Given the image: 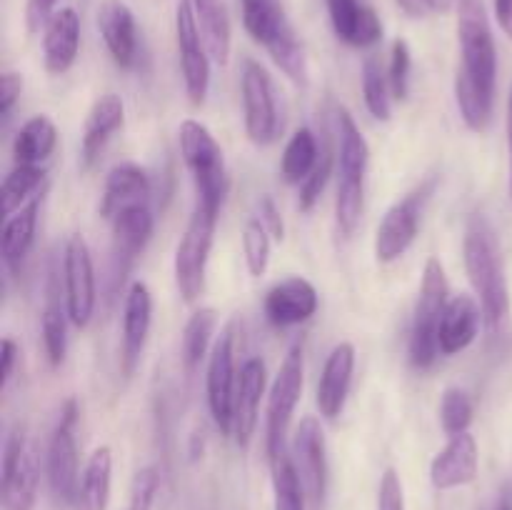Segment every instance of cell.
Wrapping results in <instances>:
<instances>
[{
    "mask_svg": "<svg viewBox=\"0 0 512 510\" xmlns=\"http://www.w3.org/2000/svg\"><path fill=\"white\" fill-rule=\"evenodd\" d=\"M460 63L455 100L463 123L475 133L488 130L498 90V48L485 0H458Z\"/></svg>",
    "mask_w": 512,
    "mask_h": 510,
    "instance_id": "cell-1",
    "label": "cell"
},
{
    "mask_svg": "<svg viewBox=\"0 0 512 510\" xmlns=\"http://www.w3.org/2000/svg\"><path fill=\"white\" fill-rule=\"evenodd\" d=\"M463 263L483 308L485 325L490 333H498L510 318V288L498 233L483 213H473L465 223Z\"/></svg>",
    "mask_w": 512,
    "mask_h": 510,
    "instance_id": "cell-2",
    "label": "cell"
},
{
    "mask_svg": "<svg viewBox=\"0 0 512 510\" xmlns=\"http://www.w3.org/2000/svg\"><path fill=\"white\" fill-rule=\"evenodd\" d=\"M243 25L293 83H308V58L285 13L283 0H240Z\"/></svg>",
    "mask_w": 512,
    "mask_h": 510,
    "instance_id": "cell-3",
    "label": "cell"
},
{
    "mask_svg": "<svg viewBox=\"0 0 512 510\" xmlns=\"http://www.w3.org/2000/svg\"><path fill=\"white\" fill-rule=\"evenodd\" d=\"M370 163V145L358 123L345 108H338V195L335 223L340 233L353 235L360 225L365 205V173Z\"/></svg>",
    "mask_w": 512,
    "mask_h": 510,
    "instance_id": "cell-4",
    "label": "cell"
},
{
    "mask_svg": "<svg viewBox=\"0 0 512 510\" xmlns=\"http://www.w3.org/2000/svg\"><path fill=\"white\" fill-rule=\"evenodd\" d=\"M180 155L188 165L195 183V195L203 208L220 213L225 193H228V170H225V155L215 135L210 133L208 125L200 120H183L178 130Z\"/></svg>",
    "mask_w": 512,
    "mask_h": 510,
    "instance_id": "cell-5",
    "label": "cell"
},
{
    "mask_svg": "<svg viewBox=\"0 0 512 510\" xmlns=\"http://www.w3.org/2000/svg\"><path fill=\"white\" fill-rule=\"evenodd\" d=\"M448 275H445L440 258H428L420 280L418 305H415L413 330H410V363L425 370L438 360V333L443 323V313L448 308Z\"/></svg>",
    "mask_w": 512,
    "mask_h": 510,
    "instance_id": "cell-6",
    "label": "cell"
},
{
    "mask_svg": "<svg viewBox=\"0 0 512 510\" xmlns=\"http://www.w3.org/2000/svg\"><path fill=\"white\" fill-rule=\"evenodd\" d=\"M218 213L203 205H195L190 223L175 250V285L185 303H195L205 290V270H208L210 248H213Z\"/></svg>",
    "mask_w": 512,
    "mask_h": 510,
    "instance_id": "cell-7",
    "label": "cell"
},
{
    "mask_svg": "<svg viewBox=\"0 0 512 510\" xmlns=\"http://www.w3.org/2000/svg\"><path fill=\"white\" fill-rule=\"evenodd\" d=\"M303 345L295 343L285 355L268 395V425H265V445H268V460L288 450V428L293 420L298 400L303 395Z\"/></svg>",
    "mask_w": 512,
    "mask_h": 510,
    "instance_id": "cell-8",
    "label": "cell"
},
{
    "mask_svg": "<svg viewBox=\"0 0 512 510\" xmlns=\"http://www.w3.org/2000/svg\"><path fill=\"white\" fill-rule=\"evenodd\" d=\"M240 93H243V118L248 138L255 145L275 143L283 130V120L275 103L273 78L258 60L245 58L243 73H240Z\"/></svg>",
    "mask_w": 512,
    "mask_h": 510,
    "instance_id": "cell-9",
    "label": "cell"
},
{
    "mask_svg": "<svg viewBox=\"0 0 512 510\" xmlns=\"http://www.w3.org/2000/svg\"><path fill=\"white\" fill-rule=\"evenodd\" d=\"M175 40H178L180 70L188 100L193 105H203L210 90V53L200 33L198 18H195L193 0H178L175 8Z\"/></svg>",
    "mask_w": 512,
    "mask_h": 510,
    "instance_id": "cell-10",
    "label": "cell"
},
{
    "mask_svg": "<svg viewBox=\"0 0 512 510\" xmlns=\"http://www.w3.org/2000/svg\"><path fill=\"white\" fill-rule=\"evenodd\" d=\"M75 423H78V403L68 400L60 410L58 425H55L48 445V483L55 500L63 505L78 503L80 490Z\"/></svg>",
    "mask_w": 512,
    "mask_h": 510,
    "instance_id": "cell-11",
    "label": "cell"
},
{
    "mask_svg": "<svg viewBox=\"0 0 512 510\" xmlns=\"http://www.w3.org/2000/svg\"><path fill=\"white\" fill-rule=\"evenodd\" d=\"M38 453L23 428L13 430L3 453V505L5 510H33L38 498Z\"/></svg>",
    "mask_w": 512,
    "mask_h": 510,
    "instance_id": "cell-12",
    "label": "cell"
},
{
    "mask_svg": "<svg viewBox=\"0 0 512 510\" xmlns=\"http://www.w3.org/2000/svg\"><path fill=\"white\" fill-rule=\"evenodd\" d=\"M430 193H433V183H425L405 195L403 200L390 205L388 213L380 220L378 230H375V258L380 263H395L408 253L410 245L415 243V235H418L423 203Z\"/></svg>",
    "mask_w": 512,
    "mask_h": 510,
    "instance_id": "cell-13",
    "label": "cell"
},
{
    "mask_svg": "<svg viewBox=\"0 0 512 510\" xmlns=\"http://www.w3.org/2000/svg\"><path fill=\"white\" fill-rule=\"evenodd\" d=\"M63 283H65V308L70 323L75 328H85L95 313V268L88 243L80 233L70 235L63 255Z\"/></svg>",
    "mask_w": 512,
    "mask_h": 510,
    "instance_id": "cell-14",
    "label": "cell"
},
{
    "mask_svg": "<svg viewBox=\"0 0 512 510\" xmlns=\"http://www.w3.org/2000/svg\"><path fill=\"white\" fill-rule=\"evenodd\" d=\"M293 460L303 478L308 510H323L328 495V450H325V433L313 415L300 420L293 438Z\"/></svg>",
    "mask_w": 512,
    "mask_h": 510,
    "instance_id": "cell-15",
    "label": "cell"
},
{
    "mask_svg": "<svg viewBox=\"0 0 512 510\" xmlns=\"http://www.w3.org/2000/svg\"><path fill=\"white\" fill-rule=\"evenodd\" d=\"M238 373H235L233 333L225 330L210 350L208 360V408L220 435H233V405Z\"/></svg>",
    "mask_w": 512,
    "mask_h": 510,
    "instance_id": "cell-16",
    "label": "cell"
},
{
    "mask_svg": "<svg viewBox=\"0 0 512 510\" xmlns=\"http://www.w3.org/2000/svg\"><path fill=\"white\" fill-rule=\"evenodd\" d=\"M263 308L265 318L275 328L303 325L318 313V290L310 280L300 278V275H290V278L280 280L265 293Z\"/></svg>",
    "mask_w": 512,
    "mask_h": 510,
    "instance_id": "cell-17",
    "label": "cell"
},
{
    "mask_svg": "<svg viewBox=\"0 0 512 510\" xmlns=\"http://www.w3.org/2000/svg\"><path fill=\"white\" fill-rule=\"evenodd\" d=\"M480 450L478 440L470 433L450 435L448 445L430 463V483L438 490H453L470 485L478 478Z\"/></svg>",
    "mask_w": 512,
    "mask_h": 510,
    "instance_id": "cell-18",
    "label": "cell"
},
{
    "mask_svg": "<svg viewBox=\"0 0 512 510\" xmlns=\"http://www.w3.org/2000/svg\"><path fill=\"white\" fill-rule=\"evenodd\" d=\"M108 223L110 230H113L115 280H123L130 263H133V260L143 253L145 245L150 243V235H153L155 228L153 210L148 208V203L133 205V208H125L120 210L118 215H113Z\"/></svg>",
    "mask_w": 512,
    "mask_h": 510,
    "instance_id": "cell-19",
    "label": "cell"
},
{
    "mask_svg": "<svg viewBox=\"0 0 512 510\" xmlns=\"http://www.w3.org/2000/svg\"><path fill=\"white\" fill-rule=\"evenodd\" d=\"M98 30L118 68L130 70L138 63V25L123 0H103L98 8Z\"/></svg>",
    "mask_w": 512,
    "mask_h": 510,
    "instance_id": "cell-20",
    "label": "cell"
},
{
    "mask_svg": "<svg viewBox=\"0 0 512 510\" xmlns=\"http://www.w3.org/2000/svg\"><path fill=\"white\" fill-rule=\"evenodd\" d=\"M150 323H153V293L145 283L130 285L123 308V373L133 375L140 363L145 343H148Z\"/></svg>",
    "mask_w": 512,
    "mask_h": 510,
    "instance_id": "cell-21",
    "label": "cell"
},
{
    "mask_svg": "<svg viewBox=\"0 0 512 510\" xmlns=\"http://www.w3.org/2000/svg\"><path fill=\"white\" fill-rule=\"evenodd\" d=\"M355 370V345L338 343L330 350L323 365V375L318 380V408L325 420H338L348 403L350 383Z\"/></svg>",
    "mask_w": 512,
    "mask_h": 510,
    "instance_id": "cell-22",
    "label": "cell"
},
{
    "mask_svg": "<svg viewBox=\"0 0 512 510\" xmlns=\"http://www.w3.org/2000/svg\"><path fill=\"white\" fill-rule=\"evenodd\" d=\"M268 385V373L260 358L245 360L238 373V388H235L233 405V435L240 448H248L250 438L255 435L258 425V408Z\"/></svg>",
    "mask_w": 512,
    "mask_h": 510,
    "instance_id": "cell-23",
    "label": "cell"
},
{
    "mask_svg": "<svg viewBox=\"0 0 512 510\" xmlns=\"http://www.w3.org/2000/svg\"><path fill=\"white\" fill-rule=\"evenodd\" d=\"M335 35L350 48H373L383 40V20L363 0H325Z\"/></svg>",
    "mask_w": 512,
    "mask_h": 510,
    "instance_id": "cell-24",
    "label": "cell"
},
{
    "mask_svg": "<svg viewBox=\"0 0 512 510\" xmlns=\"http://www.w3.org/2000/svg\"><path fill=\"white\" fill-rule=\"evenodd\" d=\"M483 308L473 295H455L448 300L438 333L440 355H458L475 343L483 323Z\"/></svg>",
    "mask_w": 512,
    "mask_h": 510,
    "instance_id": "cell-25",
    "label": "cell"
},
{
    "mask_svg": "<svg viewBox=\"0 0 512 510\" xmlns=\"http://www.w3.org/2000/svg\"><path fill=\"white\" fill-rule=\"evenodd\" d=\"M80 53V15L73 8H60L43 30V60L50 75H63L73 68Z\"/></svg>",
    "mask_w": 512,
    "mask_h": 510,
    "instance_id": "cell-26",
    "label": "cell"
},
{
    "mask_svg": "<svg viewBox=\"0 0 512 510\" xmlns=\"http://www.w3.org/2000/svg\"><path fill=\"white\" fill-rule=\"evenodd\" d=\"M150 195V175L145 168L135 163L115 165L105 180L103 198H100V215L110 220L120 210L133 208V205L148 203Z\"/></svg>",
    "mask_w": 512,
    "mask_h": 510,
    "instance_id": "cell-27",
    "label": "cell"
},
{
    "mask_svg": "<svg viewBox=\"0 0 512 510\" xmlns=\"http://www.w3.org/2000/svg\"><path fill=\"white\" fill-rule=\"evenodd\" d=\"M123 123H125V105L123 100H120V95L108 93L103 95V98L95 100L88 118H85L83 143H80V155H83V163L88 165V168L98 160V155L103 153L108 140L123 128Z\"/></svg>",
    "mask_w": 512,
    "mask_h": 510,
    "instance_id": "cell-28",
    "label": "cell"
},
{
    "mask_svg": "<svg viewBox=\"0 0 512 510\" xmlns=\"http://www.w3.org/2000/svg\"><path fill=\"white\" fill-rule=\"evenodd\" d=\"M193 8L210 58L218 65H228L230 48H233V28H230L225 3L223 0H193Z\"/></svg>",
    "mask_w": 512,
    "mask_h": 510,
    "instance_id": "cell-29",
    "label": "cell"
},
{
    "mask_svg": "<svg viewBox=\"0 0 512 510\" xmlns=\"http://www.w3.org/2000/svg\"><path fill=\"white\" fill-rule=\"evenodd\" d=\"M110 478H113V450L100 445L88 458L80 478L78 510H108L110 503Z\"/></svg>",
    "mask_w": 512,
    "mask_h": 510,
    "instance_id": "cell-30",
    "label": "cell"
},
{
    "mask_svg": "<svg viewBox=\"0 0 512 510\" xmlns=\"http://www.w3.org/2000/svg\"><path fill=\"white\" fill-rule=\"evenodd\" d=\"M38 213H40V198L35 195L30 203H25L18 213L5 218L3 228V260L8 270L18 273L23 265L25 255H28L30 245H33L35 228H38Z\"/></svg>",
    "mask_w": 512,
    "mask_h": 510,
    "instance_id": "cell-31",
    "label": "cell"
},
{
    "mask_svg": "<svg viewBox=\"0 0 512 510\" xmlns=\"http://www.w3.org/2000/svg\"><path fill=\"white\" fill-rule=\"evenodd\" d=\"M58 145V128L48 115H35L25 120L13 140L15 165H43Z\"/></svg>",
    "mask_w": 512,
    "mask_h": 510,
    "instance_id": "cell-32",
    "label": "cell"
},
{
    "mask_svg": "<svg viewBox=\"0 0 512 510\" xmlns=\"http://www.w3.org/2000/svg\"><path fill=\"white\" fill-rule=\"evenodd\" d=\"M320 158H323V150H320L318 138L310 128H298L290 135L288 145L283 150V158H280V175H283L285 183L290 185H303L305 180L313 175V170L318 168Z\"/></svg>",
    "mask_w": 512,
    "mask_h": 510,
    "instance_id": "cell-33",
    "label": "cell"
},
{
    "mask_svg": "<svg viewBox=\"0 0 512 510\" xmlns=\"http://www.w3.org/2000/svg\"><path fill=\"white\" fill-rule=\"evenodd\" d=\"M68 308L60 305V285L55 283V275L50 278L48 288V303L43 310V343L48 363L53 368H60L68 353Z\"/></svg>",
    "mask_w": 512,
    "mask_h": 510,
    "instance_id": "cell-34",
    "label": "cell"
},
{
    "mask_svg": "<svg viewBox=\"0 0 512 510\" xmlns=\"http://www.w3.org/2000/svg\"><path fill=\"white\" fill-rule=\"evenodd\" d=\"M270 473H273V510H308L303 478L288 450L270 458Z\"/></svg>",
    "mask_w": 512,
    "mask_h": 510,
    "instance_id": "cell-35",
    "label": "cell"
},
{
    "mask_svg": "<svg viewBox=\"0 0 512 510\" xmlns=\"http://www.w3.org/2000/svg\"><path fill=\"white\" fill-rule=\"evenodd\" d=\"M218 328V310L200 308L190 315L183 330V365L188 373H195L205 358H208L210 340Z\"/></svg>",
    "mask_w": 512,
    "mask_h": 510,
    "instance_id": "cell-36",
    "label": "cell"
},
{
    "mask_svg": "<svg viewBox=\"0 0 512 510\" xmlns=\"http://www.w3.org/2000/svg\"><path fill=\"white\" fill-rule=\"evenodd\" d=\"M43 180H45L43 165H15V168L5 175L3 190H0L5 218H10V215L18 213L25 203H30L28 198L40 188Z\"/></svg>",
    "mask_w": 512,
    "mask_h": 510,
    "instance_id": "cell-37",
    "label": "cell"
},
{
    "mask_svg": "<svg viewBox=\"0 0 512 510\" xmlns=\"http://www.w3.org/2000/svg\"><path fill=\"white\" fill-rule=\"evenodd\" d=\"M363 98L370 115L375 120H390L393 115V93H390L388 73L378 58H368L363 63Z\"/></svg>",
    "mask_w": 512,
    "mask_h": 510,
    "instance_id": "cell-38",
    "label": "cell"
},
{
    "mask_svg": "<svg viewBox=\"0 0 512 510\" xmlns=\"http://www.w3.org/2000/svg\"><path fill=\"white\" fill-rule=\"evenodd\" d=\"M473 413L475 405L468 390L453 385V388L445 390L443 400H440V428L445 430V435L468 433Z\"/></svg>",
    "mask_w": 512,
    "mask_h": 510,
    "instance_id": "cell-39",
    "label": "cell"
},
{
    "mask_svg": "<svg viewBox=\"0 0 512 510\" xmlns=\"http://www.w3.org/2000/svg\"><path fill=\"white\" fill-rule=\"evenodd\" d=\"M270 238L268 228L263 225L260 218H250L243 228V255L245 265H248V273L253 278L265 275L270 265Z\"/></svg>",
    "mask_w": 512,
    "mask_h": 510,
    "instance_id": "cell-40",
    "label": "cell"
},
{
    "mask_svg": "<svg viewBox=\"0 0 512 510\" xmlns=\"http://www.w3.org/2000/svg\"><path fill=\"white\" fill-rule=\"evenodd\" d=\"M410 70H413V55L405 40H395L393 50H390V65H388V83L390 93L395 100H405L410 93Z\"/></svg>",
    "mask_w": 512,
    "mask_h": 510,
    "instance_id": "cell-41",
    "label": "cell"
},
{
    "mask_svg": "<svg viewBox=\"0 0 512 510\" xmlns=\"http://www.w3.org/2000/svg\"><path fill=\"white\" fill-rule=\"evenodd\" d=\"M330 173H333V153H330V148H325L318 168H315L313 175H310V178L300 185V200H298L300 210H305V213H308V210L315 208V203H318L320 195H323L325 185H328Z\"/></svg>",
    "mask_w": 512,
    "mask_h": 510,
    "instance_id": "cell-42",
    "label": "cell"
},
{
    "mask_svg": "<svg viewBox=\"0 0 512 510\" xmlns=\"http://www.w3.org/2000/svg\"><path fill=\"white\" fill-rule=\"evenodd\" d=\"M160 488V475L153 465L148 468H140L133 475V483H130V510H150L155 503V495Z\"/></svg>",
    "mask_w": 512,
    "mask_h": 510,
    "instance_id": "cell-43",
    "label": "cell"
},
{
    "mask_svg": "<svg viewBox=\"0 0 512 510\" xmlns=\"http://www.w3.org/2000/svg\"><path fill=\"white\" fill-rule=\"evenodd\" d=\"M378 510H405L403 483H400V475L395 473V468H388L380 478Z\"/></svg>",
    "mask_w": 512,
    "mask_h": 510,
    "instance_id": "cell-44",
    "label": "cell"
},
{
    "mask_svg": "<svg viewBox=\"0 0 512 510\" xmlns=\"http://www.w3.org/2000/svg\"><path fill=\"white\" fill-rule=\"evenodd\" d=\"M20 93H23V75L13 73V70L0 75V115L3 118L13 113L15 103L20 100Z\"/></svg>",
    "mask_w": 512,
    "mask_h": 510,
    "instance_id": "cell-45",
    "label": "cell"
},
{
    "mask_svg": "<svg viewBox=\"0 0 512 510\" xmlns=\"http://www.w3.org/2000/svg\"><path fill=\"white\" fill-rule=\"evenodd\" d=\"M55 3H58V0H28V8H25V23H28L30 33H40V30H45V25H48L50 18L55 15Z\"/></svg>",
    "mask_w": 512,
    "mask_h": 510,
    "instance_id": "cell-46",
    "label": "cell"
},
{
    "mask_svg": "<svg viewBox=\"0 0 512 510\" xmlns=\"http://www.w3.org/2000/svg\"><path fill=\"white\" fill-rule=\"evenodd\" d=\"M258 218L263 220V225L268 228V233L273 235V240H283L285 238V223L280 218V210L275 205V200L270 195H263L258 203Z\"/></svg>",
    "mask_w": 512,
    "mask_h": 510,
    "instance_id": "cell-47",
    "label": "cell"
},
{
    "mask_svg": "<svg viewBox=\"0 0 512 510\" xmlns=\"http://www.w3.org/2000/svg\"><path fill=\"white\" fill-rule=\"evenodd\" d=\"M15 358H18V345L13 343V338H3V345H0V385L3 388L13 378Z\"/></svg>",
    "mask_w": 512,
    "mask_h": 510,
    "instance_id": "cell-48",
    "label": "cell"
},
{
    "mask_svg": "<svg viewBox=\"0 0 512 510\" xmlns=\"http://www.w3.org/2000/svg\"><path fill=\"white\" fill-rule=\"evenodd\" d=\"M495 18L503 33L512 40V0H495Z\"/></svg>",
    "mask_w": 512,
    "mask_h": 510,
    "instance_id": "cell-49",
    "label": "cell"
},
{
    "mask_svg": "<svg viewBox=\"0 0 512 510\" xmlns=\"http://www.w3.org/2000/svg\"><path fill=\"white\" fill-rule=\"evenodd\" d=\"M508 165H510L508 193H510V200H512V85H510V95H508Z\"/></svg>",
    "mask_w": 512,
    "mask_h": 510,
    "instance_id": "cell-50",
    "label": "cell"
},
{
    "mask_svg": "<svg viewBox=\"0 0 512 510\" xmlns=\"http://www.w3.org/2000/svg\"><path fill=\"white\" fill-rule=\"evenodd\" d=\"M398 5L410 15V18H420V15L428 10L425 8V0H398Z\"/></svg>",
    "mask_w": 512,
    "mask_h": 510,
    "instance_id": "cell-51",
    "label": "cell"
},
{
    "mask_svg": "<svg viewBox=\"0 0 512 510\" xmlns=\"http://www.w3.org/2000/svg\"><path fill=\"white\" fill-rule=\"evenodd\" d=\"M458 5V0H425V8L433 13H450Z\"/></svg>",
    "mask_w": 512,
    "mask_h": 510,
    "instance_id": "cell-52",
    "label": "cell"
},
{
    "mask_svg": "<svg viewBox=\"0 0 512 510\" xmlns=\"http://www.w3.org/2000/svg\"><path fill=\"white\" fill-rule=\"evenodd\" d=\"M490 510H512V505L508 503V500H498V503H495Z\"/></svg>",
    "mask_w": 512,
    "mask_h": 510,
    "instance_id": "cell-53",
    "label": "cell"
},
{
    "mask_svg": "<svg viewBox=\"0 0 512 510\" xmlns=\"http://www.w3.org/2000/svg\"><path fill=\"white\" fill-rule=\"evenodd\" d=\"M128 510H130V508H128Z\"/></svg>",
    "mask_w": 512,
    "mask_h": 510,
    "instance_id": "cell-54",
    "label": "cell"
}]
</instances>
